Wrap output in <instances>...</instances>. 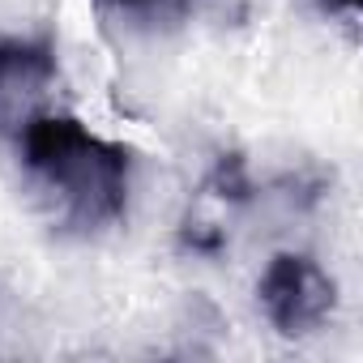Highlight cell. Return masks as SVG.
Here are the masks:
<instances>
[{"mask_svg": "<svg viewBox=\"0 0 363 363\" xmlns=\"http://www.w3.org/2000/svg\"><path fill=\"white\" fill-rule=\"evenodd\" d=\"M56 77V48L48 39L0 43V137H22L26 124L48 111Z\"/></svg>", "mask_w": 363, "mask_h": 363, "instance_id": "3957f363", "label": "cell"}, {"mask_svg": "<svg viewBox=\"0 0 363 363\" xmlns=\"http://www.w3.org/2000/svg\"><path fill=\"white\" fill-rule=\"evenodd\" d=\"M257 295H261V308L269 316V325L282 333V337H308L316 333L333 303H337V286L333 278L303 252H278L261 282H257Z\"/></svg>", "mask_w": 363, "mask_h": 363, "instance_id": "7a4b0ae2", "label": "cell"}, {"mask_svg": "<svg viewBox=\"0 0 363 363\" xmlns=\"http://www.w3.org/2000/svg\"><path fill=\"white\" fill-rule=\"evenodd\" d=\"M320 5H325L329 13H354V5H359V0H320Z\"/></svg>", "mask_w": 363, "mask_h": 363, "instance_id": "5b68a950", "label": "cell"}, {"mask_svg": "<svg viewBox=\"0 0 363 363\" xmlns=\"http://www.w3.org/2000/svg\"><path fill=\"white\" fill-rule=\"evenodd\" d=\"M103 5H116L124 13H158V9H171L179 0H103Z\"/></svg>", "mask_w": 363, "mask_h": 363, "instance_id": "277c9868", "label": "cell"}, {"mask_svg": "<svg viewBox=\"0 0 363 363\" xmlns=\"http://www.w3.org/2000/svg\"><path fill=\"white\" fill-rule=\"evenodd\" d=\"M22 162L69 235H99L128 210L133 154L94 137L73 116L43 111L30 120L22 133Z\"/></svg>", "mask_w": 363, "mask_h": 363, "instance_id": "6da1fadb", "label": "cell"}]
</instances>
